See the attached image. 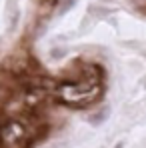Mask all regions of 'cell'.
<instances>
[{"instance_id":"obj_1","label":"cell","mask_w":146,"mask_h":148,"mask_svg":"<svg viewBox=\"0 0 146 148\" xmlns=\"http://www.w3.org/2000/svg\"><path fill=\"white\" fill-rule=\"evenodd\" d=\"M104 94V72L98 64L74 60L54 86V98L60 104L82 110L96 104Z\"/></svg>"},{"instance_id":"obj_2","label":"cell","mask_w":146,"mask_h":148,"mask_svg":"<svg viewBox=\"0 0 146 148\" xmlns=\"http://www.w3.org/2000/svg\"><path fill=\"white\" fill-rule=\"evenodd\" d=\"M108 116H110V106H102V108H98L96 112H92V114L88 116V124H92V126H102V124L108 120Z\"/></svg>"},{"instance_id":"obj_3","label":"cell","mask_w":146,"mask_h":148,"mask_svg":"<svg viewBox=\"0 0 146 148\" xmlns=\"http://www.w3.org/2000/svg\"><path fill=\"white\" fill-rule=\"evenodd\" d=\"M88 14H90V16H94L96 20H100V18H106V16L110 14V10H108V8H102V6H96V4H92V6L88 8Z\"/></svg>"},{"instance_id":"obj_4","label":"cell","mask_w":146,"mask_h":148,"mask_svg":"<svg viewBox=\"0 0 146 148\" xmlns=\"http://www.w3.org/2000/svg\"><path fill=\"white\" fill-rule=\"evenodd\" d=\"M58 4H60V8H58V14H60V16H64L68 10H72V8H74L76 0H60Z\"/></svg>"},{"instance_id":"obj_5","label":"cell","mask_w":146,"mask_h":148,"mask_svg":"<svg viewBox=\"0 0 146 148\" xmlns=\"http://www.w3.org/2000/svg\"><path fill=\"white\" fill-rule=\"evenodd\" d=\"M18 4H20V0H6V12L8 14L16 12L18 10Z\"/></svg>"},{"instance_id":"obj_6","label":"cell","mask_w":146,"mask_h":148,"mask_svg":"<svg viewBox=\"0 0 146 148\" xmlns=\"http://www.w3.org/2000/svg\"><path fill=\"white\" fill-rule=\"evenodd\" d=\"M66 48H52L50 52V58H54V60H58V58H62V56H66Z\"/></svg>"},{"instance_id":"obj_7","label":"cell","mask_w":146,"mask_h":148,"mask_svg":"<svg viewBox=\"0 0 146 148\" xmlns=\"http://www.w3.org/2000/svg\"><path fill=\"white\" fill-rule=\"evenodd\" d=\"M128 2H130L134 8H138L142 14H146V0H128Z\"/></svg>"},{"instance_id":"obj_8","label":"cell","mask_w":146,"mask_h":148,"mask_svg":"<svg viewBox=\"0 0 146 148\" xmlns=\"http://www.w3.org/2000/svg\"><path fill=\"white\" fill-rule=\"evenodd\" d=\"M114 148H124V142H118V144H116Z\"/></svg>"}]
</instances>
